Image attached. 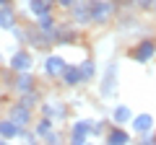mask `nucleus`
Here are the masks:
<instances>
[{"label":"nucleus","instance_id":"nucleus-20","mask_svg":"<svg viewBox=\"0 0 156 145\" xmlns=\"http://www.w3.org/2000/svg\"><path fill=\"white\" fill-rule=\"evenodd\" d=\"M18 132H21V127H18L13 119L0 117V137L5 140V143H13V140H18Z\"/></svg>","mask_w":156,"mask_h":145},{"label":"nucleus","instance_id":"nucleus-19","mask_svg":"<svg viewBox=\"0 0 156 145\" xmlns=\"http://www.w3.org/2000/svg\"><path fill=\"white\" fill-rule=\"evenodd\" d=\"M18 11H16V5L13 3H8V5H0V31H11L16 23H21L18 21Z\"/></svg>","mask_w":156,"mask_h":145},{"label":"nucleus","instance_id":"nucleus-17","mask_svg":"<svg viewBox=\"0 0 156 145\" xmlns=\"http://www.w3.org/2000/svg\"><path fill=\"white\" fill-rule=\"evenodd\" d=\"M78 70H81V80L83 86H91L99 80V62L94 57H83V60H78Z\"/></svg>","mask_w":156,"mask_h":145},{"label":"nucleus","instance_id":"nucleus-8","mask_svg":"<svg viewBox=\"0 0 156 145\" xmlns=\"http://www.w3.org/2000/svg\"><path fill=\"white\" fill-rule=\"evenodd\" d=\"M5 117L13 119V122L18 124V127H31L34 119H37V112L34 109H29V106H23L21 101H11V104L5 106Z\"/></svg>","mask_w":156,"mask_h":145},{"label":"nucleus","instance_id":"nucleus-18","mask_svg":"<svg viewBox=\"0 0 156 145\" xmlns=\"http://www.w3.org/2000/svg\"><path fill=\"white\" fill-rule=\"evenodd\" d=\"M133 109H130V104H112L109 106V122L112 124H122V127H128L130 119H133Z\"/></svg>","mask_w":156,"mask_h":145},{"label":"nucleus","instance_id":"nucleus-33","mask_svg":"<svg viewBox=\"0 0 156 145\" xmlns=\"http://www.w3.org/2000/svg\"><path fill=\"white\" fill-rule=\"evenodd\" d=\"M154 13H156V0H154Z\"/></svg>","mask_w":156,"mask_h":145},{"label":"nucleus","instance_id":"nucleus-5","mask_svg":"<svg viewBox=\"0 0 156 145\" xmlns=\"http://www.w3.org/2000/svg\"><path fill=\"white\" fill-rule=\"evenodd\" d=\"M37 60H34V49H29L26 44H18L16 49L11 52V57L5 60V67L11 72H26V70H34Z\"/></svg>","mask_w":156,"mask_h":145},{"label":"nucleus","instance_id":"nucleus-3","mask_svg":"<svg viewBox=\"0 0 156 145\" xmlns=\"http://www.w3.org/2000/svg\"><path fill=\"white\" fill-rule=\"evenodd\" d=\"M37 112L42 114V117H50L52 122L60 124V122H65L68 114H70V104H68L62 96H44Z\"/></svg>","mask_w":156,"mask_h":145},{"label":"nucleus","instance_id":"nucleus-36","mask_svg":"<svg viewBox=\"0 0 156 145\" xmlns=\"http://www.w3.org/2000/svg\"><path fill=\"white\" fill-rule=\"evenodd\" d=\"M52 3H55V0H52Z\"/></svg>","mask_w":156,"mask_h":145},{"label":"nucleus","instance_id":"nucleus-9","mask_svg":"<svg viewBox=\"0 0 156 145\" xmlns=\"http://www.w3.org/2000/svg\"><path fill=\"white\" fill-rule=\"evenodd\" d=\"M78 39H81V29L76 26V23L68 18V21H60L57 23V31H55V44L60 47H73L78 44Z\"/></svg>","mask_w":156,"mask_h":145},{"label":"nucleus","instance_id":"nucleus-12","mask_svg":"<svg viewBox=\"0 0 156 145\" xmlns=\"http://www.w3.org/2000/svg\"><path fill=\"white\" fill-rule=\"evenodd\" d=\"M130 132L138 137V135H146V132H151V130H156V117L151 112H138V114H133V119H130Z\"/></svg>","mask_w":156,"mask_h":145},{"label":"nucleus","instance_id":"nucleus-25","mask_svg":"<svg viewBox=\"0 0 156 145\" xmlns=\"http://www.w3.org/2000/svg\"><path fill=\"white\" fill-rule=\"evenodd\" d=\"M42 143H50V145H60V143H65V135L60 132V130H52V132H47L44 137H42Z\"/></svg>","mask_w":156,"mask_h":145},{"label":"nucleus","instance_id":"nucleus-10","mask_svg":"<svg viewBox=\"0 0 156 145\" xmlns=\"http://www.w3.org/2000/svg\"><path fill=\"white\" fill-rule=\"evenodd\" d=\"M26 47L34 52H47L55 47V36L52 34H44V31H39L34 23H29V36H26Z\"/></svg>","mask_w":156,"mask_h":145},{"label":"nucleus","instance_id":"nucleus-27","mask_svg":"<svg viewBox=\"0 0 156 145\" xmlns=\"http://www.w3.org/2000/svg\"><path fill=\"white\" fill-rule=\"evenodd\" d=\"M18 140H26V143H39V137H37V132H34V127H21Z\"/></svg>","mask_w":156,"mask_h":145},{"label":"nucleus","instance_id":"nucleus-7","mask_svg":"<svg viewBox=\"0 0 156 145\" xmlns=\"http://www.w3.org/2000/svg\"><path fill=\"white\" fill-rule=\"evenodd\" d=\"M91 122L94 119H86V117H78L68 124V135H65V143L70 145H86L91 140Z\"/></svg>","mask_w":156,"mask_h":145},{"label":"nucleus","instance_id":"nucleus-6","mask_svg":"<svg viewBox=\"0 0 156 145\" xmlns=\"http://www.w3.org/2000/svg\"><path fill=\"white\" fill-rule=\"evenodd\" d=\"M68 67V60L65 55H60V52H44V57H42V75H44V80H60L62 70Z\"/></svg>","mask_w":156,"mask_h":145},{"label":"nucleus","instance_id":"nucleus-13","mask_svg":"<svg viewBox=\"0 0 156 145\" xmlns=\"http://www.w3.org/2000/svg\"><path fill=\"white\" fill-rule=\"evenodd\" d=\"M68 18H70V21L76 23L81 31H83V29H91V26H94V23H91V13H89V3H86V0L76 3V5L68 11Z\"/></svg>","mask_w":156,"mask_h":145},{"label":"nucleus","instance_id":"nucleus-34","mask_svg":"<svg viewBox=\"0 0 156 145\" xmlns=\"http://www.w3.org/2000/svg\"><path fill=\"white\" fill-rule=\"evenodd\" d=\"M18 3H23V0H18Z\"/></svg>","mask_w":156,"mask_h":145},{"label":"nucleus","instance_id":"nucleus-14","mask_svg":"<svg viewBox=\"0 0 156 145\" xmlns=\"http://www.w3.org/2000/svg\"><path fill=\"white\" fill-rule=\"evenodd\" d=\"M57 83H60L62 88H68V91H76V88L83 86V80H81V70H78V62H68V67L62 70V75H60Z\"/></svg>","mask_w":156,"mask_h":145},{"label":"nucleus","instance_id":"nucleus-26","mask_svg":"<svg viewBox=\"0 0 156 145\" xmlns=\"http://www.w3.org/2000/svg\"><path fill=\"white\" fill-rule=\"evenodd\" d=\"M133 11H140V13H154V0H133Z\"/></svg>","mask_w":156,"mask_h":145},{"label":"nucleus","instance_id":"nucleus-28","mask_svg":"<svg viewBox=\"0 0 156 145\" xmlns=\"http://www.w3.org/2000/svg\"><path fill=\"white\" fill-rule=\"evenodd\" d=\"M76 3H81V0H55V11H62V13H68Z\"/></svg>","mask_w":156,"mask_h":145},{"label":"nucleus","instance_id":"nucleus-23","mask_svg":"<svg viewBox=\"0 0 156 145\" xmlns=\"http://www.w3.org/2000/svg\"><path fill=\"white\" fill-rule=\"evenodd\" d=\"M31 127H34V132H37V137H39V143H42V137H44L47 132H52V130L57 127V122H52L50 117H42V114H39V117L34 119V124H31Z\"/></svg>","mask_w":156,"mask_h":145},{"label":"nucleus","instance_id":"nucleus-21","mask_svg":"<svg viewBox=\"0 0 156 145\" xmlns=\"http://www.w3.org/2000/svg\"><path fill=\"white\" fill-rule=\"evenodd\" d=\"M18 101H21L23 106H29V109H34V112H37L39 109V104H42V99H44V91L39 88H31V91H26V93H21V96H16Z\"/></svg>","mask_w":156,"mask_h":145},{"label":"nucleus","instance_id":"nucleus-35","mask_svg":"<svg viewBox=\"0 0 156 145\" xmlns=\"http://www.w3.org/2000/svg\"><path fill=\"white\" fill-rule=\"evenodd\" d=\"M0 60H3V55H0Z\"/></svg>","mask_w":156,"mask_h":145},{"label":"nucleus","instance_id":"nucleus-24","mask_svg":"<svg viewBox=\"0 0 156 145\" xmlns=\"http://www.w3.org/2000/svg\"><path fill=\"white\" fill-rule=\"evenodd\" d=\"M109 117H99V119H94L91 122V137H99V140H104V135H107V130H109Z\"/></svg>","mask_w":156,"mask_h":145},{"label":"nucleus","instance_id":"nucleus-22","mask_svg":"<svg viewBox=\"0 0 156 145\" xmlns=\"http://www.w3.org/2000/svg\"><path fill=\"white\" fill-rule=\"evenodd\" d=\"M34 26L39 29V31H44V34H52V36H55V31H57V16L55 13H44V16H39V18H34Z\"/></svg>","mask_w":156,"mask_h":145},{"label":"nucleus","instance_id":"nucleus-15","mask_svg":"<svg viewBox=\"0 0 156 145\" xmlns=\"http://www.w3.org/2000/svg\"><path fill=\"white\" fill-rule=\"evenodd\" d=\"M23 13L34 21L44 13H55V3L52 0H23Z\"/></svg>","mask_w":156,"mask_h":145},{"label":"nucleus","instance_id":"nucleus-11","mask_svg":"<svg viewBox=\"0 0 156 145\" xmlns=\"http://www.w3.org/2000/svg\"><path fill=\"white\" fill-rule=\"evenodd\" d=\"M39 80L37 75H34V70H26V72H13V78H11V93L13 96H21L26 93V91L37 88Z\"/></svg>","mask_w":156,"mask_h":145},{"label":"nucleus","instance_id":"nucleus-1","mask_svg":"<svg viewBox=\"0 0 156 145\" xmlns=\"http://www.w3.org/2000/svg\"><path fill=\"white\" fill-rule=\"evenodd\" d=\"M96 91H99V99L117 101V96H120V60L117 57H109L107 65L99 70Z\"/></svg>","mask_w":156,"mask_h":145},{"label":"nucleus","instance_id":"nucleus-30","mask_svg":"<svg viewBox=\"0 0 156 145\" xmlns=\"http://www.w3.org/2000/svg\"><path fill=\"white\" fill-rule=\"evenodd\" d=\"M112 3H117V5L125 8V11H133V0H112Z\"/></svg>","mask_w":156,"mask_h":145},{"label":"nucleus","instance_id":"nucleus-4","mask_svg":"<svg viewBox=\"0 0 156 145\" xmlns=\"http://www.w3.org/2000/svg\"><path fill=\"white\" fill-rule=\"evenodd\" d=\"M128 57L135 65H151V62L156 60V39L154 36H140V39L128 49Z\"/></svg>","mask_w":156,"mask_h":145},{"label":"nucleus","instance_id":"nucleus-16","mask_svg":"<svg viewBox=\"0 0 156 145\" xmlns=\"http://www.w3.org/2000/svg\"><path fill=\"white\" fill-rule=\"evenodd\" d=\"M130 140H133V132H130V127H122V124H109L104 135V143L109 145H130Z\"/></svg>","mask_w":156,"mask_h":145},{"label":"nucleus","instance_id":"nucleus-29","mask_svg":"<svg viewBox=\"0 0 156 145\" xmlns=\"http://www.w3.org/2000/svg\"><path fill=\"white\" fill-rule=\"evenodd\" d=\"M138 140H140L138 145H154L156 143V130H151V132H146V135H138Z\"/></svg>","mask_w":156,"mask_h":145},{"label":"nucleus","instance_id":"nucleus-32","mask_svg":"<svg viewBox=\"0 0 156 145\" xmlns=\"http://www.w3.org/2000/svg\"><path fill=\"white\" fill-rule=\"evenodd\" d=\"M0 145H5V140H3V137H0Z\"/></svg>","mask_w":156,"mask_h":145},{"label":"nucleus","instance_id":"nucleus-31","mask_svg":"<svg viewBox=\"0 0 156 145\" xmlns=\"http://www.w3.org/2000/svg\"><path fill=\"white\" fill-rule=\"evenodd\" d=\"M8 3H16V0H0V5H8Z\"/></svg>","mask_w":156,"mask_h":145},{"label":"nucleus","instance_id":"nucleus-2","mask_svg":"<svg viewBox=\"0 0 156 145\" xmlns=\"http://www.w3.org/2000/svg\"><path fill=\"white\" fill-rule=\"evenodd\" d=\"M89 3V13H91V23L94 26H109V23L117 21V13H120V5L112 3V0H86Z\"/></svg>","mask_w":156,"mask_h":145}]
</instances>
